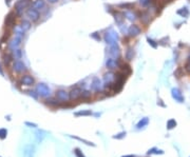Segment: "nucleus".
Masks as SVG:
<instances>
[{
	"mask_svg": "<svg viewBox=\"0 0 190 157\" xmlns=\"http://www.w3.org/2000/svg\"><path fill=\"white\" fill-rule=\"evenodd\" d=\"M36 93L40 97L47 98L51 95V90L45 83H38L37 87H36Z\"/></svg>",
	"mask_w": 190,
	"mask_h": 157,
	"instance_id": "nucleus-1",
	"label": "nucleus"
},
{
	"mask_svg": "<svg viewBox=\"0 0 190 157\" xmlns=\"http://www.w3.org/2000/svg\"><path fill=\"white\" fill-rule=\"evenodd\" d=\"M118 40V35L117 33H115L114 31H111V32H107L106 34H105V41L107 42L109 46H112V44H115V43H117Z\"/></svg>",
	"mask_w": 190,
	"mask_h": 157,
	"instance_id": "nucleus-2",
	"label": "nucleus"
},
{
	"mask_svg": "<svg viewBox=\"0 0 190 157\" xmlns=\"http://www.w3.org/2000/svg\"><path fill=\"white\" fill-rule=\"evenodd\" d=\"M55 96L60 102H69V100L71 99L70 93L67 92L66 90H57L55 93Z\"/></svg>",
	"mask_w": 190,
	"mask_h": 157,
	"instance_id": "nucleus-3",
	"label": "nucleus"
},
{
	"mask_svg": "<svg viewBox=\"0 0 190 157\" xmlns=\"http://www.w3.org/2000/svg\"><path fill=\"white\" fill-rule=\"evenodd\" d=\"M116 79V75L113 72H108L104 75V82H105V87L109 89L112 83H114V81Z\"/></svg>",
	"mask_w": 190,
	"mask_h": 157,
	"instance_id": "nucleus-4",
	"label": "nucleus"
},
{
	"mask_svg": "<svg viewBox=\"0 0 190 157\" xmlns=\"http://www.w3.org/2000/svg\"><path fill=\"white\" fill-rule=\"evenodd\" d=\"M103 87H104V84H103L101 80H100L98 77H94L92 82H91V89L94 92H100L103 90Z\"/></svg>",
	"mask_w": 190,
	"mask_h": 157,
	"instance_id": "nucleus-5",
	"label": "nucleus"
},
{
	"mask_svg": "<svg viewBox=\"0 0 190 157\" xmlns=\"http://www.w3.org/2000/svg\"><path fill=\"white\" fill-rule=\"evenodd\" d=\"M83 90L80 89V87H73L72 90L69 92L70 93V97L72 100H77V99H79L81 98L83 96Z\"/></svg>",
	"mask_w": 190,
	"mask_h": 157,
	"instance_id": "nucleus-6",
	"label": "nucleus"
},
{
	"mask_svg": "<svg viewBox=\"0 0 190 157\" xmlns=\"http://www.w3.org/2000/svg\"><path fill=\"white\" fill-rule=\"evenodd\" d=\"M13 70H14V72H16V73H22L24 71H27V66H25V64H24L22 61L16 60V61H14V63H13Z\"/></svg>",
	"mask_w": 190,
	"mask_h": 157,
	"instance_id": "nucleus-7",
	"label": "nucleus"
},
{
	"mask_svg": "<svg viewBox=\"0 0 190 157\" xmlns=\"http://www.w3.org/2000/svg\"><path fill=\"white\" fill-rule=\"evenodd\" d=\"M27 15H28V17L30 18L32 21H37L38 19L40 18V14H39L38 10H36L34 7L29 9V10L27 11Z\"/></svg>",
	"mask_w": 190,
	"mask_h": 157,
	"instance_id": "nucleus-8",
	"label": "nucleus"
},
{
	"mask_svg": "<svg viewBox=\"0 0 190 157\" xmlns=\"http://www.w3.org/2000/svg\"><path fill=\"white\" fill-rule=\"evenodd\" d=\"M171 95H172L173 99H175L177 102H184V96L180 89L173 87L172 90H171Z\"/></svg>",
	"mask_w": 190,
	"mask_h": 157,
	"instance_id": "nucleus-9",
	"label": "nucleus"
},
{
	"mask_svg": "<svg viewBox=\"0 0 190 157\" xmlns=\"http://www.w3.org/2000/svg\"><path fill=\"white\" fill-rule=\"evenodd\" d=\"M110 55L113 57L114 59H118L121 57V49L117 46V43L110 46Z\"/></svg>",
	"mask_w": 190,
	"mask_h": 157,
	"instance_id": "nucleus-10",
	"label": "nucleus"
},
{
	"mask_svg": "<svg viewBox=\"0 0 190 157\" xmlns=\"http://www.w3.org/2000/svg\"><path fill=\"white\" fill-rule=\"evenodd\" d=\"M20 81L23 85H27V87H31V85H33L35 83V79L31 75H23L21 77Z\"/></svg>",
	"mask_w": 190,
	"mask_h": 157,
	"instance_id": "nucleus-11",
	"label": "nucleus"
},
{
	"mask_svg": "<svg viewBox=\"0 0 190 157\" xmlns=\"http://www.w3.org/2000/svg\"><path fill=\"white\" fill-rule=\"evenodd\" d=\"M106 66H107L108 69H110V70H114V69H116V68H121V63L118 62V59L109 58V59H107Z\"/></svg>",
	"mask_w": 190,
	"mask_h": 157,
	"instance_id": "nucleus-12",
	"label": "nucleus"
},
{
	"mask_svg": "<svg viewBox=\"0 0 190 157\" xmlns=\"http://www.w3.org/2000/svg\"><path fill=\"white\" fill-rule=\"evenodd\" d=\"M141 32H142L141 28L136 25H131V26L128 28V34H129L130 37H135V36H138L139 34H141Z\"/></svg>",
	"mask_w": 190,
	"mask_h": 157,
	"instance_id": "nucleus-13",
	"label": "nucleus"
},
{
	"mask_svg": "<svg viewBox=\"0 0 190 157\" xmlns=\"http://www.w3.org/2000/svg\"><path fill=\"white\" fill-rule=\"evenodd\" d=\"M31 3L30 0H19L17 3H16V11L18 13H20L21 11L23 10L24 7H27L29 4Z\"/></svg>",
	"mask_w": 190,
	"mask_h": 157,
	"instance_id": "nucleus-14",
	"label": "nucleus"
},
{
	"mask_svg": "<svg viewBox=\"0 0 190 157\" xmlns=\"http://www.w3.org/2000/svg\"><path fill=\"white\" fill-rule=\"evenodd\" d=\"M141 21H142L143 25H148L150 23L151 16H150V14H149L148 12H143L142 14H141Z\"/></svg>",
	"mask_w": 190,
	"mask_h": 157,
	"instance_id": "nucleus-15",
	"label": "nucleus"
},
{
	"mask_svg": "<svg viewBox=\"0 0 190 157\" xmlns=\"http://www.w3.org/2000/svg\"><path fill=\"white\" fill-rule=\"evenodd\" d=\"M15 20H16V15L14 13H10L5 18V25L7 26H12L15 25Z\"/></svg>",
	"mask_w": 190,
	"mask_h": 157,
	"instance_id": "nucleus-16",
	"label": "nucleus"
},
{
	"mask_svg": "<svg viewBox=\"0 0 190 157\" xmlns=\"http://www.w3.org/2000/svg\"><path fill=\"white\" fill-rule=\"evenodd\" d=\"M148 123H149L148 117H144V118H142L139 121L137 122V123H136V129L137 130L143 129V128H145V127L148 126Z\"/></svg>",
	"mask_w": 190,
	"mask_h": 157,
	"instance_id": "nucleus-17",
	"label": "nucleus"
},
{
	"mask_svg": "<svg viewBox=\"0 0 190 157\" xmlns=\"http://www.w3.org/2000/svg\"><path fill=\"white\" fill-rule=\"evenodd\" d=\"M121 73L125 74L126 76H128V75H130L132 73V69L129 64H126V63L125 64H121Z\"/></svg>",
	"mask_w": 190,
	"mask_h": 157,
	"instance_id": "nucleus-18",
	"label": "nucleus"
},
{
	"mask_svg": "<svg viewBox=\"0 0 190 157\" xmlns=\"http://www.w3.org/2000/svg\"><path fill=\"white\" fill-rule=\"evenodd\" d=\"M133 57H134V50L132 46H129L126 51V59L130 61V60H133Z\"/></svg>",
	"mask_w": 190,
	"mask_h": 157,
	"instance_id": "nucleus-19",
	"label": "nucleus"
},
{
	"mask_svg": "<svg viewBox=\"0 0 190 157\" xmlns=\"http://www.w3.org/2000/svg\"><path fill=\"white\" fill-rule=\"evenodd\" d=\"M45 5V0H36L33 2V7L36 9V10H39V9H43Z\"/></svg>",
	"mask_w": 190,
	"mask_h": 157,
	"instance_id": "nucleus-20",
	"label": "nucleus"
},
{
	"mask_svg": "<svg viewBox=\"0 0 190 157\" xmlns=\"http://www.w3.org/2000/svg\"><path fill=\"white\" fill-rule=\"evenodd\" d=\"M30 28H31V22L29 20H22V22H21V30L25 32L30 30Z\"/></svg>",
	"mask_w": 190,
	"mask_h": 157,
	"instance_id": "nucleus-21",
	"label": "nucleus"
},
{
	"mask_svg": "<svg viewBox=\"0 0 190 157\" xmlns=\"http://www.w3.org/2000/svg\"><path fill=\"white\" fill-rule=\"evenodd\" d=\"M124 16L126 18H127V19H128V20H130V21H133L135 19V18H136V15L134 14V13H133V12H130V11H127V12H125L124 13Z\"/></svg>",
	"mask_w": 190,
	"mask_h": 157,
	"instance_id": "nucleus-22",
	"label": "nucleus"
},
{
	"mask_svg": "<svg viewBox=\"0 0 190 157\" xmlns=\"http://www.w3.org/2000/svg\"><path fill=\"white\" fill-rule=\"evenodd\" d=\"M147 154L148 155H151V154H155V155H163L164 154V151L163 150H159V149H157V148H152V149H150V150L147 152Z\"/></svg>",
	"mask_w": 190,
	"mask_h": 157,
	"instance_id": "nucleus-23",
	"label": "nucleus"
},
{
	"mask_svg": "<svg viewBox=\"0 0 190 157\" xmlns=\"http://www.w3.org/2000/svg\"><path fill=\"white\" fill-rule=\"evenodd\" d=\"M92 115V112L90 110H85V111H79V112H76L75 116H90Z\"/></svg>",
	"mask_w": 190,
	"mask_h": 157,
	"instance_id": "nucleus-24",
	"label": "nucleus"
},
{
	"mask_svg": "<svg viewBox=\"0 0 190 157\" xmlns=\"http://www.w3.org/2000/svg\"><path fill=\"white\" fill-rule=\"evenodd\" d=\"M176 121L174 120V119H169L168 121H167V129L168 130H172V129H174L176 127Z\"/></svg>",
	"mask_w": 190,
	"mask_h": 157,
	"instance_id": "nucleus-25",
	"label": "nucleus"
},
{
	"mask_svg": "<svg viewBox=\"0 0 190 157\" xmlns=\"http://www.w3.org/2000/svg\"><path fill=\"white\" fill-rule=\"evenodd\" d=\"M70 137H72V138H74V139L79 140V141H83V142H85L86 144H88V146H92V147H95V144H94L93 142H91V141H88V140H86V139H83V138H80V137L72 136V135H70Z\"/></svg>",
	"mask_w": 190,
	"mask_h": 157,
	"instance_id": "nucleus-26",
	"label": "nucleus"
},
{
	"mask_svg": "<svg viewBox=\"0 0 190 157\" xmlns=\"http://www.w3.org/2000/svg\"><path fill=\"white\" fill-rule=\"evenodd\" d=\"M59 100L56 98V100L55 99H48L47 100V103H48L49 105H52V107H56V105H59Z\"/></svg>",
	"mask_w": 190,
	"mask_h": 157,
	"instance_id": "nucleus-27",
	"label": "nucleus"
},
{
	"mask_svg": "<svg viewBox=\"0 0 190 157\" xmlns=\"http://www.w3.org/2000/svg\"><path fill=\"white\" fill-rule=\"evenodd\" d=\"M174 76L177 77V78H181L182 76H184V70L182 68H177L174 72Z\"/></svg>",
	"mask_w": 190,
	"mask_h": 157,
	"instance_id": "nucleus-28",
	"label": "nucleus"
},
{
	"mask_svg": "<svg viewBox=\"0 0 190 157\" xmlns=\"http://www.w3.org/2000/svg\"><path fill=\"white\" fill-rule=\"evenodd\" d=\"M73 152H74V155H75L76 157H86L85 154L81 152V150H80L79 148H75V149L73 150Z\"/></svg>",
	"mask_w": 190,
	"mask_h": 157,
	"instance_id": "nucleus-29",
	"label": "nucleus"
},
{
	"mask_svg": "<svg viewBox=\"0 0 190 157\" xmlns=\"http://www.w3.org/2000/svg\"><path fill=\"white\" fill-rule=\"evenodd\" d=\"M112 137H113L114 139H123V138L126 137V132H121L118 133V134H116V135H113Z\"/></svg>",
	"mask_w": 190,
	"mask_h": 157,
	"instance_id": "nucleus-30",
	"label": "nucleus"
},
{
	"mask_svg": "<svg viewBox=\"0 0 190 157\" xmlns=\"http://www.w3.org/2000/svg\"><path fill=\"white\" fill-rule=\"evenodd\" d=\"M177 14L179 15H182V16H185L186 17L187 15H188V10H187V7H183L182 10H179L177 11Z\"/></svg>",
	"mask_w": 190,
	"mask_h": 157,
	"instance_id": "nucleus-31",
	"label": "nucleus"
},
{
	"mask_svg": "<svg viewBox=\"0 0 190 157\" xmlns=\"http://www.w3.org/2000/svg\"><path fill=\"white\" fill-rule=\"evenodd\" d=\"M152 0H139V3L142 7H148L149 4H151Z\"/></svg>",
	"mask_w": 190,
	"mask_h": 157,
	"instance_id": "nucleus-32",
	"label": "nucleus"
},
{
	"mask_svg": "<svg viewBox=\"0 0 190 157\" xmlns=\"http://www.w3.org/2000/svg\"><path fill=\"white\" fill-rule=\"evenodd\" d=\"M133 7H134V4H132V3H123V4H119V7H121V9H132Z\"/></svg>",
	"mask_w": 190,
	"mask_h": 157,
	"instance_id": "nucleus-33",
	"label": "nucleus"
},
{
	"mask_svg": "<svg viewBox=\"0 0 190 157\" xmlns=\"http://www.w3.org/2000/svg\"><path fill=\"white\" fill-rule=\"evenodd\" d=\"M147 41H148V43L152 46V48H154V49L157 48V43H156L154 40H152V39H150V38H147Z\"/></svg>",
	"mask_w": 190,
	"mask_h": 157,
	"instance_id": "nucleus-34",
	"label": "nucleus"
},
{
	"mask_svg": "<svg viewBox=\"0 0 190 157\" xmlns=\"http://www.w3.org/2000/svg\"><path fill=\"white\" fill-rule=\"evenodd\" d=\"M89 97H91V93H90V92H89V91H83L81 98H89Z\"/></svg>",
	"mask_w": 190,
	"mask_h": 157,
	"instance_id": "nucleus-35",
	"label": "nucleus"
},
{
	"mask_svg": "<svg viewBox=\"0 0 190 157\" xmlns=\"http://www.w3.org/2000/svg\"><path fill=\"white\" fill-rule=\"evenodd\" d=\"M11 56L10 55H7V56H4V63L5 64H9V62L11 61Z\"/></svg>",
	"mask_w": 190,
	"mask_h": 157,
	"instance_id": "nucleus-36",
	"label": "nucleus"
},
{
	"mask_svg": "<svg viewBox=\"0 0 190 157\" xmlns=\"http://www.w3.org/2000/svg\"><path fill=\"white\" fill-rule=\"evenodd\" d=\"M185 70L187 71V73L190 74V60L186 63V64H185Z\"/></svg>",
	"mask_w": 190,
	"mask_h": 157,
	"instance_id": "nucleus-37",
	"label": "nucleus"
},
{
	"mask_svg": "<svg viewBox=\"0 0 190 157\" xmlns=\"http://www.w3.org/2000/svg\"><path fill=\"white\" fill-rule=\"evenodd\" d=\"M5 135H7V131H5V130H0V137H1V138H4Z\"/></svg>",
	"mask_w": 190,
	"mask_h": 157,
	"instance_id": "nucleus-38",
	"label": "nucleus"
},
{
	"mask_svg": "<svg viewBox=\"0 0 190 157\" xmlns=\"http://www.w3.org/2000/svg\"><path fill=\"white\" fill-rule=\"evenodd\" d=\"M172 0H162V2H163V5H165V4L167 3H169V2H171Z\"/></svg>",
	"mask_w": 190,
	"mask_h": 157,
	"instance_id": "nucleus-39",
	"label": "nucleus"
},
{
	"mask_svg": "<svg viewBox=\"0 0 190 157\" xmlns=\"http://www.w3.org/2000/svg\"><path fill=\"white\" fill-rule=\"evenodd\" d=\"M48 1L50 2V3H55V2H57L58 0H48Z\"/></svg>",
	"mask_w": 190,
	"mask_h": 157,
	"instance_id": "nucleus-40",
	"label": "nucleus"
},
{
	"mask_svg": "<svg viewBox=\"0 0 190 157\" xmlns=\"http://www.w3.org/2000/svg\"><path fill=\"white\" fill-rule=\"evenodd\" d=\"M121 157H135V155H125V156H121Z\"/></svg>",
	"mask_w": 190,
	"mask_h": 157,
	"instance_id": "nucleus-41",
	"label": "nucleus"
},
{
	"mask_svg": "<svg viewBox=\"0 0 190 157\" xmlns=\"http://www.w3.org/2000/svg\"><path fill=\"white\" fill-rule=\"evenodd\" d=\"M27 125H29V126H32V127H36V125H34V123H29V122H27Z\"/></svg>",
	"mask_w": 190,
	"mask_h": 157,
	"instance_id": "nucleus-42",
	"label": "nucleus"
},
{
	"mask_svg": "<svg viewBox=\"0 0 190 157\" xmlns=\"http://www.w3.org/2000/svg\"><path fill=\"white\" fill-rule=\"evenodd\" d=\"M5 1H7V4H10V2H11V0H5Z\"/></svg>",
	"mask_w": 190,
	"mask_h": 157,
	"instance_id": "nucleus-43",
	"label": "nucleus"
}]
</instances>
